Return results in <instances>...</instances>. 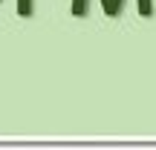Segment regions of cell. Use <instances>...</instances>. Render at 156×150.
I'll use <instances>...</instances> for the list:
<instances>
[{"label":"cell","mask_w":156,"mask_h":150,"mask_svg":"<svg viewBox=\"0 0 156 150\" xmlns=\"http://www.w3.org/2000/svg\"><path fill=\"white\" fill-rule=\"evenodd\" d=\"M122 6H124V0H110L107 17H119V15H122ZM139 15L142 17H151L153 15V0H139Z\"/></svg>","instance_id":"1"},{"label":"cell","mask_w":156,"mask_h":150,"mask_svg":"<svg viewBox=\"0 0 156 150\" xmlns=\"http://www.w3.org/2000/svg\"><path fill=\"white\" fill-rule=\"evenodd\" d=\"M98 3H101V9H104V15H107V12H110V0H98ZM87 9H90V0H73V15L75 17H84Z\"/></svg>","instance_id":"2"},{"label":"cell","mask_w":156,"mask_h":150,"mask_svg":"<svg viewBox=\"0 0 156 150\" xmlns=\"http://www.w3.org/2000/svg\"><path fill=\"white\" fill-rule=\"evenodd\" d=\"M35 12V0H17V15L20 17H32Z\"/></svg>","instance_id":"3"}]
</instances>
